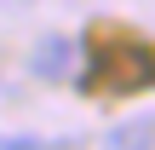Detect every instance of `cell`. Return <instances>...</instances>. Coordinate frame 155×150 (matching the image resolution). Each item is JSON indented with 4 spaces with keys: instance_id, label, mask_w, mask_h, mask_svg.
Masks as SVG:
<instances>
[{
    "instance_id": "obj_1",
    "label": "cell",
    "mask_w": 155,
    "mask_h": 150,
    "mask_svg": "<svg viewBox=\"0 0 155 150\" xmlns=\"http://www.w3.org/2000/svg\"><path fill=\"white\" fill-rule=\"evenodd\" d=\"M29 75H40V81H69L75 75V40L69 35H40L35 40V52H29Z\"/></svg>"
},
{
    "instance_id": "obj_2",
    "label": "cell",
    "mask_w": 155,
    "mask_h": 150,
    "mask_svg": "<svg viewBox=\"0 0 155 150\" xmlns=\"http://www.w3.org/2000/svg\"><path fill=\"white\" fill-rule=\"evenodd\" d=\"M104 150H155V116H138V121H121L104 133Z\"/></svg>"
},
{
    "instance_id": "obj_3",
    "label": "cell",
    "mask_w": 155,
    "mask_h": 150,
    "mask_svg": "<svg viewBox=\"0 0 155 150\" xmlns=\"http://www.w3.org/2000/svg\"><path fill=\"white\" fill-rule=\"evenodd\" d=\"M0 150H46L40 139H0Z\"/></svg>"
}]
</instances>
